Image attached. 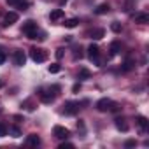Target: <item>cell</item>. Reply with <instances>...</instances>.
<instances>
[{"mask_svg": "<svg viewBox=\"0 0 149 149\" xmlns=\"http://www.w3.org/2000/svg\"><path fill=\"white\" fill-rule=\"evenodd\" d=\"M35 30H39V28H37V23H35L33 19H28V21H25V23H23V26H21V33H25L26 37H28L30 33H33Z\"/></svg>", "mask_w": 149, "mask_h": 149, "instance_id": "6", "label": "cell"}, {"mask_svg": "<svg viewBox=\"0 0 149 149\" xmlns=\"http://www.w3.org/2000/svg\"><path fill=\"white\" fill-rule=\"evenodd\" d=\"M47 70H49L51 74H58V72L61 70V67H60V63H51V65L47 67Z\"/></svg>", "mask_w": 149, "mask_h": 149, "instance_id": "23", "label": "cell"}, {"mask_svg": "<svg viewBox=\"0 0 149 149\" xmlns=\"http://www.w3.org/2000/svg\"><path fill=\"white\" fill-rule=\"evenodd\" d=\"M7 132H9L13 137H21V130H19V126H16V125L9 126V128H7Z\"/></svg>", "mask_w": 149, "mask_h": 149, "instance_id": "20", "label": "cell"}, {"mask_svg": "<svg viewBox=\"0 0 149 149\" xmlns=\"http://www.w3.org/2000/svg\"><path fill=\"white\" fill-rule=\"evenodd\" d=\"M63 25H65L67 28H76V26L79 25V19H77V18H70V19H67Z\"/></svg>", "mask_w": 149, "mask_h": 149, "instance_id": "19", "label": "cell"}, {"mask_svg": "<svg viewBox=\"0 0 149 149\" xmlns=\"http://www.w3.org/2000/svg\"><path fill=\"white\" fill-rule=\"evenodd\" d=\"M21 107H25L26 111H33V105H32V102H30V100H25V102L21 104Z\"/></svg>", "mask_w": 149, "mask_h": 149, "instance_id": "25", "label": "cell"}, {"mask_svg": "<svg viewBox=\"0 0 149 149\" xmlns=\"http://www.w3.org/2000/svg\"><path fill=\"white\" fill-rule=\"evenodd\" d=\"M7 135V126L4 123H0V137H6Z\"/></svg>", "mask_w": 149, "mask_h": 149, "instance_id": "27", "label": "cell"}, {"mask_svg": "<svg viewBox=\"0 0 149 149\" xmlns=\"http://www.w3.org/2000/svg\"><path fill=\"white\" fill-rule=\"evenodd\" d=\"M39 98H40V102H44V104H51V102H54L56 95L51 93V90H49V91H39Z\"/></svg>", "mask_w": 149, "mask_h": 149, "instance_id": "9", "label": "cell"}, {"mask_svg": "<svg viewBox=\"0 0 149 149\" xmlns=\"http://www.w3.org/2000/svg\"><path fill=\"white\" fill-rule=\"evenodd\" d=\"M135 146H137V140L135 139H130V140L125 142V147H135Z\"/></svg>", "mask_w": 149, "mask_h": 149, "instance_id": "28", "label": "cell"}, {"mask_svg": "<svg viewBox=\"0 0 149 149\" xmlns=\"http://www.w3.org/2000/svg\"><path fill=\"white\" fill-rule=\"evenodd\" d=\"M79 90H81V83H76V84L72 86V91H74V93H77Z\"/></svg>", "mask_w": 149, "mask_h": 149, "instance_id": "34", "label": "cell"}, {"mask_svg": "<svg viewBox=\"0 0 149 149\" xmlns=\"http://www.w3.org/2000/svg\"><path fill=\"white\" fill-rule=\"evenodd\" d=\"M63 54H65V49H63V47H58V49H56V58H58V60H61V58H63Z\"/></svg>", "mask_w": 149, "mask_h": 149, "instance_id": "29", "label": "cell"}, {"mask_svg": "<svg viewBox=\"0 0 149 149\" xmlns=\"http://www.w3.org/2000/svg\"><path fill=\"white\" fill-rule=\"evenodd\" d=\"M4 86H6V84H4V81H2V79H0V88H4Z\"/></svg>", "mask_w": 149, "mask_h": 149, "instance_id": "35", "label": "cell"}, {"mask_svg": "<svg viewBox=\"0 0 149 149\" xmlns=\"http://www.w3.org/2000/svg\"><path fill=\"white\" fill-rule=\"evenodd\" d=\"M74 58H76V60H77V58H83V49H81V47L74 51Z\"/></svg>", "mask_w": 149, "mask_h": 149, "instance_id": "31", "label": "cell"}, {"mask_svg": "<svg viewBox=\"0 0 149 149\" xmlns=\"http://www.w3.org/2000/svg\"><path fill=\"white\" fill-rule=\"evenodd\" d=\"M16 7H18V9H19V11H26V9H28V7H30V4H28V2H26V0H21V2H19V4H18V6H16Z\"/></svg>", "mask_w": 149, "mask_h": 149, "instance_id": "24", "label": "cell"}, {"mask_svg": "<svg viewBox=\"0 0 149 149\" xmlns=\"http://www.w3.org/2000/svg\"><path fill=\"white\" fill-rule=\"evenodd\" d=\"M6 2H7L9 6H13V7H16V6H18V4L21 2V0H6Z\"/></svg>", "mask_w": 149, "mask_h": 149, "instance_id": "33", "label": "cell"}, {"mask_svg": "<svg viewBox=\"0 0 149 149\" xmlns=\"http://www.w3.org/2000/svg\"><path fill=\"white\" fill-rule=\"evenodd\" d=\"M135 123H137V126H139L142 132H146V130L149 128V121H147L146 116H137V118H135Z\"/></svg>", "mask_w": 149, "mask_h": 149, "instance_id": "10", "label": "cell"}, {"mask_svg": "<svg viewBox=\"0 0 149 149\" xmlns=\"http://www.w3.org/2000/svg\"><path fill=\"white\" fill-rule=\"evenodd\" d=\"M133 6H135V0H128V2L125 4V9H123V11H126V13H128V11L133 7Z\"/></svg>", "mask_w": 149, "mask_h": 149, "instance_id": "26", "label": "cell"}, {"mask_svg": "<svg viewBox=\"0 0 149 149\" xmlns=\"http://www.w3.org/2000/svg\"><path fill=\"white\" fill-rule=\"evenodd\" d=\"M53 135H54L56 139H60V140H65V139H68L70 132H68V128H65V126H61V125H56V126L53 128Z\"/></svg>", "mask_w": 149, "mask_h": 149, "instance_id": "5", "label": "cell"}, {"mask_svg": "<svg viewBox=\"0 0 149 149\" xmlns=\"http://www.w3.org/2000/svg\"><path fill=\"white\" fill-rule=\"evenodd\" d=\"M111 30H112L114 33H119V32L123 30V26H121L119 21H112V23H111Z\"/></svg>", "mask_w": 149, "mask_h": 149, "instance_id": "22", "label": "cell"}, {"mask_svg": "<svg viewBox=\"0 0 149 149\" xmlns=\"http://www.w3.org/2000/svg\"><path fill=\"white\" fill-rule=\"evenodd\" d=\"M13 61H14L16 67H23L25 61H26V54H25L21 49H18V51H14V54H13Z\"/></svg>", "mask_w": 149, "mask_h": 149, "instance_id": "7", "label": "cell"}, {"mask_svg": "<svg viewBox=\"0 0 149 149\" xmlns=\"http://www.w3.org/2000/svg\"><path fill=\"white\" fill-rule=\"evenodd\" d=\"M109 9H111V7H109V4H100L93 13H95L97 16H102V14H107V13H109Z\"/></svg>", "mask_w": 149, "mask_h": 149, "instance_id": "15", "label": "cell"}, {"mask_svg": "<svg viewBox=\"0 0 149 149\" xmlns=\"http://www.w3.org/2000/svg\"><path fill=\"white\" fill-rule=\"evenodd\" d=\"M18 21V13H7L6 16H4V23H2V26H11V25H14Z\"/></svg>", "mask_w": 149, "mask_h": 149, "instance_id": "8", "label": "cell"}, {"mask_svg": "<svg viewBox=\"0 0 149 149\" xmlns=\"http://www.w3.org/2000/svg\"><path fill=\"white\" fill-rule=\"evenodd\" d=\"M40 144V137L39 135H35V133H30L28 137H26V146H39Z\"/></svg>", "mask_w": 149, "mask_h": 149, "instance_id": "12", "label": "cell"}, {"mask_svg": "<svg viewBox=\"0 0 149 149\" xmlns=\"http://www.w3.org/2000/svg\"><path fill=\"white\" fill-rule=\"evenodd\" d=\"M116 126H118V130H121V132H128V125L125 123L123 118H118V119H116Z\"/></svg>", "mask_w": 149, "mask_h": 149, "instance_id": "18", "label": "cell"}, {"mask_svg": "<svg viewBox=\"0 0 149 149\" xmlns=\"http://www.w3.org/2000/svg\"><path fill=\"white\" fill-rule=\"evenodd\" d=\"M6 60H7V54H6L4 51H0V65H4V63H6Z\"/></svg>", "mask_w": 149, "mask_h": 149, "instance_id": "32", "label": "cell"}, {"mask_svg": "<svg viewBox=\"0 0 149 149\" xmlns=\"http://www.w3.org/2000/svg\"><path fill=\"white\" fill-rule=\"evenodd\" d=\"M63 14H65V13H63V9H54V11H51V13H49V19H51V21H58V19H61V18H63Z\"/></svg>", "mask_w": 149, "mask_h": 149, "instance_id": "13", "label": "cell"}, {"mask_svg": "<svg viewBox=\"0 0 149 149\" xmlns=\"http://www.w3.org/2000/svg\"><path fill=\"white\" fill-rule=\"evenodd\" d=\"M133 67H135V63H133L132 60H126V61L121 65V72H130V70H133Z\"/></svg>", "mask_w": 149, "mask_h": 149, "instance_id": "17", "label": "cell"}, {"mask_svg": "<svg viewBox=\"0 0 149 149\" xmlns=\"http://www.w3.org/2000/svg\"><path fill=\"white\" fill-rule=\"evenodd\" d=\"M104 35H105V30L104 28H97V30L91 32V39L93 40H100V39H104Z\"/></svg>", "mask_w": 149, "mask_h": 149, "instance_id": "16", "label": "cell"}, {"mask_svg": "<svg viewBox=\"0 0 149 149\" xmlns=\"http://www.w3.org/2000/svg\"><path fill=\"white\" fill-rule=\"evenodd\" d=\"M30 58H32L35 63H44V61L47 60V53H46V49H42V47H32V49H30Z\"/></svg>", "mask_w": 149, "mask_h": 149, "instance_id": "2", "label": "cell"}, {"mask_svg": "<svg viewBox=\"0 0 149 149\" xmlns=\"http://www.w3.org/2000/svg\"><path fill=\"white\" fill-rule=\"evenodd\" d=\"M135 23H139V25L149 23V14H147V13H137V14H135Z\"/></svg>", "mask_w": 149, "mask_h": 149, "instance_id": "11", "label": "cell"}, {"mask_svg": "<svg viewBox=\"0 0 149 149\" xmlns=\"http://www.w3.org/2000/svg\"><path fill=\"white\" fill-rule=\"evenodd\" d=\"M88 58L91 61H95V63L100 65V47L97 44H90L88 46Z\"/></svg>", "mask_w": 149, "mask_h": 149, "instance_id": "4", "label": "cell"}, {"mask_svg": "<svg viewBox=\"0 0 149 149\" xmlns=\"http://www.w3.org/2000/svg\"><path fill=\"white\" fill-rule=\"evenodd\" d=\"M61 2H67V0H61Z\"/></svg>", "mask_w": 149, "mask_h": 149, "instance_id": "36", "label": "cell"}, {"mask_svg": "<svg viewBox=\"0 0 149 149\" xmlns=\"http://www.w3.org/2000/svg\"><path fill=\"white\" fill-rule=\"evenodd\" d=\"M77 77H79V79H90V77H91V72H90L88 68H81L79 74H77Z\"/></svg>", "mask_w": 149, "mask_h": 149, "instance_id": "21", "label": "cell"}, {"mask_svg": "<svg viewBox=\"0 0 149 149\" xmlns=\"http://www.w3.org/2000/svg\"><path fill=\"white\" fill-rule=\"evenodd\" d=\"M109 51H111V53H109L111 56H116V54H118V53L121 51V42H119V40H114V42L111 44V47H109Z\"/></svg>", "mask_w": 149, "mask_h": 149, "instance_id": "14", "label": "cell"}, {"mask_svg": "<svg viewBox=\"0 0 149 149\" xmlns=\"http://www.w3.org/2000/svg\"><path fill=\"white\" fill-rule=\"evenodd\" d=\"M74 147V144H70V142H61L60 144V149H72Z\"/></svg>", "mask_w": 149, "mask_h": 149, "instance_id": "30", "label": "cell"}, {"mask_svg": "<svg viewBox=\"0 0 149 149\" xmlns=\"http://www.w3.org/2000/svg\"><path fill=\"white\" fill-rule=\"evenodd\" d=\"M81 107H79V104L77 102H72V100H68V102H65L63 104V114H67V116H74L77 111H79Z\"/></svg>", "mask_w": 149, "mask_h": 149, "instance_id": "3", "label": "cell"}, {"mask_svg": "<svg viewBox=\"0 0 149 149\" xmlns=\"http://www.w3.org/2000/svg\"><path fill=\"white\" fill-rule=\"evenodd\" d=\"M97 111H100V112H107V111H118V104L116 102H112L111 98H100L98 102H97Z\"/></svg>", "mask_w": 149, "mask_h": 149, "instance_id": "1", "label": "cell"}]
</instances>
